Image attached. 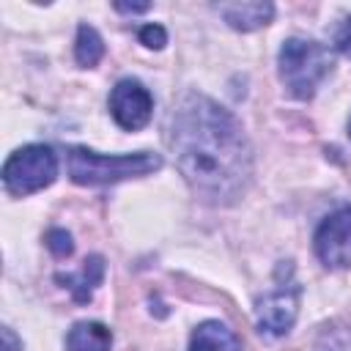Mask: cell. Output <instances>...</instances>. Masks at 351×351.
<instances>
[{"label":"cell","instance_id":"cell-1","mask_svg":"<svg viewBox=\"0 0 351 351\" xmlns=\"http://www.w3.org/2000/svg\"><path fill=\"white\" fill-rule=\"evenodd\" d=\"M167 145L192 192L214 206L239 200L252 178V148L241 123L203 93H184L170 112Z\"/></svg>","mask_w":351,"mask_h":351},{"label":"cell","instance_id":"cell-2","mask_svg":"<svg viewBox=\"0 0 351 351\" xmlns=\"http://www.w3.org/2000/svg\"><path fill=\"white\" fill-rule=\"evenodd\" d=\"M66 167L69 178L80 186H104L118 184L126 178H140L162 167V156L154 151H137V154H96L82 145H71L66 151Z\"/></svg>","mask_w":351,"mask_h":351},{"label":"cell","instance_id":"cell-3","mask_svg":"<svg viewBox=\"0 0 351 351\" xmlns=\"http://www.w3.org/2000/svg\"><path fill=\"white\" fill-rule=\"evenodd\" d=\"M277 66H280V80H282L285 90L293 99L304 101V99H313L315 88L329 77V71L335 66V55L321 41L293 36V38L282 41Z\"/></svg>","mask_w":351,"mask_h":351},{"label":"cell","instance_id":"cell-4","mask_svg":"<svg viewBox=\"0 0 351 351\" xmlns=\"http://www.w3.org/2000/svg\"><path fill=\"white\" fill-rule=\"evenodd\" d=\"M58 176V156L49 145L33 143L16 148L3 165V184L11 195H33L49 186Z\"/></svg>","mask_w":351,"mask_h":351},{"label":"cell","instance_id":"cell-5","mask_svg":"<svg viewBox=\"0 0 351 351\" xmlns=\"http://www.w3.org/2000/svg\"><path fill=\"white\" fill-rule=\"evenodd\" d=\"M299 293L302 288L296 282H288V285H277L274 291L258 299L255 315H258V332L263 337H282L291 332L299 313Z\"/></svg>","mask_w":351,"mask_h":351},{"label":"cell","instance_id":"cell-6","mask_svg":"<svg viewBox=\"0 0 351 351\" xmlns=\"http://www.w3.org/2000/svg\"><path fill=\"white\" fill-rule=\"evenodd\" d=\"M313 247L324 266L329 269L351 266V206L329 214L318 225Z\"/></svg>","mask_w":351,"mask_h":351},{"label":"cell","instance_id":"cell-7","mask_svg":"<svg viewBox=\"0 0 351 351\" xmlns=\"http://www.w3.org/2000/svg\"><path fill=\"white\" fill-rule=\"evenodd\" d=\"M110 112L121 129L137 132L154 115V96L148 93V88L140 80L126 77L110 93Z\"/></svg>","mask_w":351,"mask_h":351},{"label":"cell","instance_id":"cell-8","mask_svg":"<svg viewBox=\"0 0 351 351\" xmlns=\"http://www.w3.org/2000/svg\"><path fill=\"white\" fill-rule=\"evenodd\" d=\"M214 11L233 30H241V33H250V30H258V27L269 25V19L274 16L271 3H217Z\"/></svg>","mask_w":351,"mask_h":351},{"label":"cell","instance_id":"cell-9","mask_svg":"<svg viewBox=\"0 0 351 351\" xmlns=\"http://www.w3.org/2000/svg\"><path fill=\"white\" fill-rule=\"evenodd\" d=\"M189 351H241V343L222 321H203L192 332Z\"/></svg>","mask_w":351,"mask_h":351},{"label":"cell","instance_id":"cell-10","mask_svg":"<svg viewBox=\"0 0 351 351\" xmlns=\"http://www.w3.org/2000/svg\"><path fill=\"white\" fill-rule=\"evenodd\" d=\"M112 332L99 321H77L66 335V351H110Z\"/></svg>","mask_w":351,"mask_h":351},{"label":"cell","instance_id":"cell-11","mask_svg":"<svg viewBox=\"0 0 351 351\" xmlns=\"http://www.w3.org/2000/svg\"><path fill=\"white\" fill-rule=\"evenodd\" d=\"M55 280L63 282L74 293L77 302H88L93 288L101 285V280H104V258L101 255H88L82 269H80V274H58Z\"/></svg>","mask_w":351,"mask_h":351},{"label":"cell","instance_id":"cell-12","mask_svg":"<svg viewBox=\"0 0 351 351\" xmlns=\"http://www.w3.org/2000/svg\"><path fill=\"white\" fill-rule=\"evenodd\" d=\"M101 55H104V41H101V36L96 33V27L80 25V27H77V44H74V58H77V63L85 66V69H90V66H96V63L101 60Z\"/></svg>","mask_w":351,"mask_h":351},{"label":"cell","instance_id":"cell-13","mask_svg":"<svg viewBox=\"0 0 351 351\" xmlns=\"http://www.w3.org/2000/svg\"><path fill=\"white\" fill-rule=\"evenodd\" d=\"M315 351H351V324L324 326L315 340Z\"/></svg>","mask_w":351,"mask_h":351},{"label":"cell","instance_id":"cell-14","mask_svg":"<svg viewBox=\"0 0 351 351\" xmlns=\"http://www.w3.org/2000/svg\"><path fill=\"white\" fill-rule=\"evenodd\" d=\"M47 250L55 255V258H69L74 252V241H71V233L63 230V228H52L47 233Z\"/></svg>","mask_w":351,"mask_h":351},{"label":"cell","instance_id":"cell-15","mask_svg":"<svg viewBox=\"0 0 351 351\" xmlns=\"http://www.w3.org/2000/svg\"><path fill=\"white\" fill-rule=\"evenodd\" d=\"M137 36H140V41H143L145 47H151V49H162V47L167 44V30H165L162 25H143Z\"/></svg>","mask_w":351,"mask_h":351},{"label":"cell","instance_id":"cell-16","mask_svg":"<svg viewBox=\"0 0 351 351\" xmlns=\"http://www.w3.org/2000/svg\"><path fill=\"white\" fill-rule=\"evenodd\" d=\"M335 44H337V49L343 52V55H348L351 58V16L340 25V30L335 33Z\"/></svg>","mask_w":351,"mask_h":351},{"label":"cell","instance_id":"cell-17","mask_svg":"<svg viewBox=\"0 0 351 351\" xmlns=\"http://www.w3.org/2000/svg\"><path fill=\"white\" fill-rule=\"evenodd\" d=\"M3 351H22V340H16L14 329L3 326Z\"/></svg>","mask_w":351,"mask_h":351},{"label":"cell","instance_id":"cell-18","mask_svg":"<svg viewBox=\"0 0 351 351\" xmlns=\"http://www.w3.org/2000/svg\"><path fill=\"white\" fill-rule=\"evenodd\" d=\"M115 8L123 11V14H143V11H148L151 5H148V3H132V5H129V3H115Z\"/></svg>","mask_w":351,"mask_h":351},{"label":"cell","instance_id":"cell-19","mask_svg":"<svg viewBox=\"0 0 351 351\" xmlns=\"http://www.w3.org/2000/svg\"><path fill=\"white\" fill-rule=\"evenodd\" d=\"M348 137H351V121H348Z\"/></svg>","mask_w":351,"mask_h":351}]
</instances>
